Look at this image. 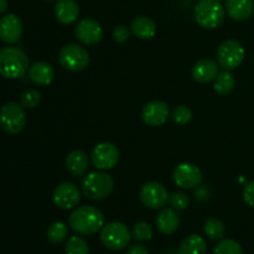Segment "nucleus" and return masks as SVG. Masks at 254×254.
Returning <instances> with one entry per match:
<instances>
[{
    "instance_id": "nucleus-11",
    "label": "nucleus",
    "mask_w": 254,
    "mask_h": 254,
    "mask_svg": "<svg viewBox=\"0 0 254 254\" xmlns=\"http://www.w3.org/2000/svg\"><path fill=\"white\" fill-rule=\"evenodd\" d=\"M119 153L118 146L114 145L109 141H103V143L97 144L91 153V161L94 168L98 170H109L113 169L118 164Z\"/></svg>"
},
{
    "instance_id": "nucleus-12",
    "label": "nucleus",
    "mask_w": 254,
    "mask_h": 254,
    "mask_svg": "<svg viewBox=\"0 0 254 254\" xmlns=\"http://www.w3.org/2000/svg\"><path fill=\"white\" fill-rule=\"evenodd\" d=\"M52 201L60 210H72L78 206L81 201V191L76 184L66 181L55 188L52 192Z\"/></svg>"
},
{
    "instance_id": "nucleus-25",
    "label": "nucleus",
    "mask_w": 254,
    "mask_h": 254,
    "mask_svg": "<svg viewBox=\"0 0 254 254\" xmlns=\"http://www.w3.org/2000/svg\"><path fill=\"white\" fill-rule=\"evenodd\" d=\"M203 231H205L206 236L212 241H221L225 237L226 227L225 223L220 220V218L211 217L208 218L203 226Z\"/></svg>"
},
{
    "instance_id": "nucleus-31",
    "label": "nucleus",
    "mask_w": 254,
    "mask_h": 254,
    "mask_svg": "<svg viewBox=\"0 0 254 254\" xmlns=\"http://www.w3.org/2000/svg\"><path fill=\"white\" fill-rule=\"evenodd\" d=\"M171 118L176 124L180 126H185V124L190 123L192 119V112L189 107L186 106H178L174 108L173 113H171Z\"/></svg>"
},
{
    "instance_id": "nucleus-2",
    "label": "nucleus",
    "mask_w": 254,
    "mask_h": 254,
    "mask_svg": "<svg viewBox=\"0 0 254 254\" xmlns=\"http://www.w3.org/2000/svg\"><path fill=\"white\" fill-rule=\"evenodd\" d=\"M29 68V57L21 49L7 46L0 50V76L7 79L21 78Z\"/></svg>"
},
{
    "instance_id": "nucleus-30",
    "label": "nucleus",
    "mask_w": 254,
    "mask_h": 254,
    "mask_svg": "<svg viewBox=\"0 0 254 254\" xmlns=\"http://www.w3.org/2000/svg\"><path fill=\"white\" fill-rule=\"evenodd\" d=\"M40 102H41V93L35 88L26 89L20 97V103L22 104L24 108H35V107L39 106Z\"/></svg>"
},
{
    "instance_id": "nucleus-16",
    "label": "nucleus",
    "mask_w": 254,
    "mask_h": 254,
    "mask_svg": "<svg viewBox=\"0 0 254 254\" xmlns=\"http://www.w3.org/2000/svg\"><path fill=\"white\" fill-rule=\"evenodd\" d=\"M54 12L60 24L71 25L78 19L79 6L74 0H57Z\"/></svg>"
},
{
    "instance_id": "nucleus-6",
    "label": "nucleus",
    "mask_w": 254,
    "mask_h": 254,
    "mask_svg": "<svg viewBox=\"0 0 254 254\" xmlns=\"http://www.w3.org/2000/svg\"><path fill=\"white\" fill-rule=\"evenodd\" d=\"M91 57L83 46L77 44H67L60 50L59 62L64 69L71 72L83 71L88 67Z\"/></svg>"
},
{
    "instance_id": "nucleus-5",
    "label": "nucleus",
    "mask_w": 254,
    "mask_h": 254,
    "mask_svg": "<svg viewBox=\"0 0 254 254\" xmlns=\"http://www.w3.org/2000/svg\"><path fill=\"white\" fill-rule=\"evenodd\" d=\"M26 126V114L21 103L7 102L0 108V128L7 134L16 135Z\"/></svg>"
},
{
    "instance_id": "nucleus-22",
    "label": "nucleus",
    "mask_w": 254,
    "mask_h": 254,
    "mask_svg": "<svg viewBox=\"0 0 254 254\" xmlns=\"http://www.w3.org/2000/svg\"><path fill=\"white\" fill-rule=\"evenodd\" d=\"M130 30L138 39H153L156 34V24L151 17L138 16L131 21Z\"/></svg>"
},
{
    "instance_id": "nucleus-18",
    "label": "nucleus",
    "mask_w": 254,
    "mask_h": 254,
    "mask_svg": "<svg viewBox=\"0 0 254 254\" xmlns=\"http://www.w3.org/2000/svg\"><path fill=\"white\" fill-rule=\"evenodd\" d=\"M226 11L232 20L245 21L254 11V0H226Z\"/></svg>"
},
{
    "instance_id": "nucleus-26",
    "label": "nucleus",
    "mask_w": 254,
    "mask_h": 254,
    "mask_svg": "<svg viewBox=\"0 0 254 254\" xmlns=\"http://www.w3.org/2000/svg\"><path fill=\"white\" fill-rule=\"evenodd\" d=\"M47 240L51 243H61L68 236V226L64 222H54L47 228Z\"/></svg>"
},
{
    "instance_id": "nucleus-28",
    "label": "nucleus",
    "mask_w": 254,
    "mask_h": 254,
    "mask_svg": "<svg viewBox=\"0 0 254 254\" xmlns=\"http://www.w3.org/2000/svg\"><path fill=\"white\" fill-rule=\"evenodd\" d=\"M130 233L131 238H134L138 242H146V241H150L153 238V228L148 222H144V221L135 223L131 228Z\"/></svg>"
},
{
    "instance_id": "nucleus-32",
    "label": "nucleus",
    "mask_w": 254,
    "mask_h": 254,
    "mask_svg": "<svg viewBox=\"0 0 254 254\" xmlns=\"http://www.w3.org/2000/svg\"><path fill=\"white\" fill-rule=\"evenodd\" d=\"M189 202H190V198L184 192H174L173 195H170V198H169V203L176 211H183L188 208Z\"/></svg>"
},
{
    "instance_id": "nucleus-10",
    "label": "nucleus",
    "mask_w": 254,
    "mask_h": 254,
    "mask_svg": "<svg viewBox=\"0 0 254 254\" xmlns=\"http://www.w3.org/2000/svg\"><path fill=\"white\" fill-rule=\"evenodd\" d=\"M173 180L176 186L184 190H192L198 188L203 180L201 169L195 164H179L173 173Z\"/></svg>"
},
{
    "instance_id": "nucleus-7",
    "label": "nucleus",
    "mask_w": 254,
    "mask_h": 254,
    "mask_svg": "<svg viewBox=\"0 0 254 254\" xmlns=\"http://www.w3.org/2000/svg\"><path fill=\"white\" fill-rule=\"evenodd\" d=\"M130 231L122 222H109L101 231V242L111 251H122L129 245Z\"/></svg>"
},
{
    "instance_id": "nucleus-3",
    "label": "nucleus",
    "mask_w": 254,
    "mask_h": 254,
    "mask_svg": "<svg viewBox=\"0 0 254 254\" xmlns=\"http://www.w3.org/2000/svg\"><path fill=\"white\" fill-rule=\"evenodd\" d=\"M226 9L218 0H198L193 10L197 25L202 29L215 30L225 21Z\"/></svg>"
},
{
    "instance_id": "nucleus-35",
    "label": "nucleus",
    "mask_w": 254,
    "mask_h": 254,
    "mask_svg": "<svg viewBox=\"0 0 254 254\" xmlns=\"http://www.w3.org/2000/svg\"><path fill=\"white\" fill-rule=\"evenodd\" d=\"M127 254H150V253H149V251L146 250L144 246L134 245V246H131L130 248H129Z\"/></svg>"
},
{
    "instance_id": "nucleus-20",
    "label": "nucleus",
    "mask_w": 254,
    "mask_h": 254,
    "mask_svg": "<svg viewBox=\"0 0 254 254\" xmlns=\"http://www.w3.org/2000/svg\"><path fill=\"white\" fill-rule=\"evenodd\" d=\"M89 160L88 155L83 150H72L66 158V168L71 175L74 178H81L88 170Z\"/></svg>"
},
{
    "instance_id": "nucleus-34",
    "label": "nucleus",
    "mask_w": 254,
    "mask_h": 254,
    "mask_svg": "<svg viewBox=\"0 0 254 254\" xmlns=\"http://www.w3.org/2000/svg\"><path fill=\"white\" fill-rule=\"evenodd\" d=\"M243 200L251 207H254V180L250 181L243 188Z\"/></svg>"
},
{
    "instance_id": "nucleus-8",
    "label": "nucleus",
    "mask_w": 254,
    "mask_h": 254,
    "mask_svg": "<svg viewBox=\"0 0 254 254\" xmlns=\"http://www.w3.org/2000/svg\"><path fill=\"white\" fill-rule=\"evenodd\" d=\"M245 47L237 40H225L217 49L218 64L227 71H232L240 67L245 60Z\"/></svg>"
},
{
    "instance_id": "nucleus-37",
    "label": "nucleus",
    "mask_w": 254,
    "mask_h": 254,
    "mask_svg": "<svg viewBox=\"0 0 254 254\" xmlns=\"http://www.w3.org/2000/svg\"><path fill=\"white\" fill-rule=\"evenodd\" d=\"M45 1H54V0H45Z\"/></svg>"
},
{
    "instance_id": "nucleus-19",
    "label": "nucleus",
    "mask_w": 254,
    "mask_h": 254,
    "mask_svg": "<svg viewBox=\"0 0 254 254\" xmlns=\"http://www.w3.org/2000/svg\"><path fill=\"white\" fill-rule=\"evenodd\" d=\"M29 77L36 86H49L55 77V69L49 62L37 61L29 68Z\"/></svg>"
},
{
    "instance_id": "nucleus-27",
    "label": "nucleus",
    "mask_w": 254,
    "mask_h": 254,
    "mask_svg": "<svg viewBox=\"0 0 254 254\" xmlns=\"http://www.w3.org/2000/svg\"><path fill=\"white\" fill-rule=\"evenodd\" d=\"M66 254H88L89 246L84 238L79 236H72L64 245Z\"/></svg>"
},
{
    "instance_id": "nucleus-21",
    "label": "nucleus",
    "mask_w": 254,
    "mask_h": 254,
    "mask_svg": "<svg viewBox=\"0 0 254 254\" xmlns=\"http://www.w3.org/2000/svg\"><path fill=\"white\" fill-rule=\"evenodd\" d=\"M180 225V217L174 208H161L156 217V227L163 235H173Z\"/></svg>"
},
{
    "instance_id": "nucleus-24",
    "label": "nucleus",
    "mask_w": 254,
    "mask_h": 254,
    "mask_svg": "<svg viewBox=\"0 0 254 254\" xmlns=\"http://www.w3.org/2000/svg\"><path fill=\"white\" fill-rule=\"evenodd\" d=\"M236 87V78L231 71L220 72L217 77L215 78V83H213V89L217 92L221 96H227L231 92L235 89Z\"/></svg>"
},
{
    "instance_id": "nucleus-17",
    "label": "nucleus",
    "mask_w": 254,
    "mask_h": 254,
    "mask_svg": "<svg viewBox=\"0 0 254 254\" xmlns=\"http://www.w3.org/2000/svg\"><path fill=\"white\" fill-rule=\"evenodd\" d=\"M220 64L211 59H202L196 62L192 67V77L198 83H208V82L215 81Z\"/></svg>"
},
{
    "instance_id": "nucleus-29",
    "label": "nucleus",
    "mask_w": 254,
    "mask_h": 254,
    "mask_svg": "<svg viewBox=\"0 0 254 254\" xmlns=\"http://www.w3.org/2000/svg\"><path fill=\"white\" fill-rule=\"evenodd\" d=\"M215 254H243V250L235 240H221L213 251Z\"/></svg>"
},
{
    "instance_id": "nucleus-1",
    "label": "nucleus",
    "mask_w": 254,
    "mask_h": 254,
    "mask_svg": "<svg viewBox=\"0 0 254 254\" xmlns=\"http://www.w3.org/2000/svg\"><path fill=\"white\" fill-rule=\"evenodd\" d=\"M68 225L78 235L91 236L103 228L104 216L93 206H81L71 213Z\"/></svg>"
},
{
    "instance_id": "nucleus-33",
    "label": "nucleus",
    "mask_w": 254,
    "mask_h": 254,
    "mask_svg": "<svg viewBox=\"0 0 254 254\" xmlns=\"http://www.w3.org/2000/svg\"><path fill=\"white\" fill-rule=\"evenodd\" d=\"M112 35H113L114 41L122 44V42H126L127 40L129 39L130 32H129V29L126 26V25H118V26L114 27L113 34Z\"/></svg>"
},
{
    "instance_id": "nucleus-4",
    "label": "nucleus",
    "mask_w": 254,
    "mask_h": 254,
    "mask_svg": "<svg viewBox=\"0 0 254 254\" xmlns=\"http://www.w3.org/2000/svg\"><path fill=\"white\" fill-rule=\"evenodd\" d=\"M114 189V180L109 174L94 171L88 174L82 180V191L89 200L101 201L108 197Z\"/></svg>"
},
{
    "instance_id": "nucleus-23",
    "label": "nucleus",
    "mask_w": 254,
    "mask_h": 254,
    "mask_svg": "<svg viewBox=\"0 0 254 254\" xmlns=\"http://www.w3.org/2000/svg\"><path fill=\"white\" fill-rule=\"evenodd\" d=\"M207 243L205 238L198 235H190L183 240L178 250V254H206Z\"/></svg>"
},
{
    "instance_id": "nucleus-9",
    "label": "nucleus",
    "mask_w": 254,
    "mask_h": 254,
    "mask_svg": "<svg viewBox=\"0 0 254 254\" xmlns=\"http://www.w3.org/2000/svg\"><path fill=\"white\" fill-rule=\"evenodd\" d=\"M140 201L145 207L151 210H161L165 207L170 198L168 189L158 181H149L140 189Z\"/></svg>"
},
{
    "instance_id": "nucleus-36",
    "label": "nucleus",
    "mask_w": 254,
    "mask_h": 254,
    "mask_svg": "<svg viewBox=\"0 0 254 254\" xmlns=\"http://www.w3.org/2000/svg\"><path fill=\"white\" fill-rule=\"evenodd\" d=\"M7 9V0H0V14L6 11Z\"/></svg>"
},
{
    "instance_id": "nucleus-15",
    "label": "nucleus",
    "mask_w": 254,
    "mask_h": 254,
    "mask_svg": "<svg viewBox=\"0 0 254 254\" xmlns=\"http://www.w3.org/2000/svg\"><path fill=\"white\" fill-rule=\"evenodd\" d=\"M24 26L17 15L6 14L0 17V40L5 44H16L22 36Z\"/></svg>"
},
{
    "instance_id": "nucleus-13",
    "label": "nucleus",
    "mask_w": 254,
    "mask_h": 254,
    "mask_svg": "<svg viewBox=\"0 0 254 254\" xmlns=\"http://www.w3.org/2000/svg\"><path fill=\"white\" fill-rule=\"evenodd\" d=\"M74 35L82 44L94 46L103 39V29L97 20L92 17H84L79 20L74 27Z\"/></svg>"
},
{
    "instance_id": "nucleus-14",
    "label": "nucleus",
    "mask_w": 254,
    "mask_h": 254,
    "mask_svg": "<svg viewBox=\"0 0 254 254\" xmlns=\"http://www.w3.org/2000/svg\"><path fill=\"white\" fill-rule=\"evenodd\" d=\"M170 116L169 104L164 101H151L141 109V119L149 127H160L165 124Z\"/></svg>"
}]
</instances>
